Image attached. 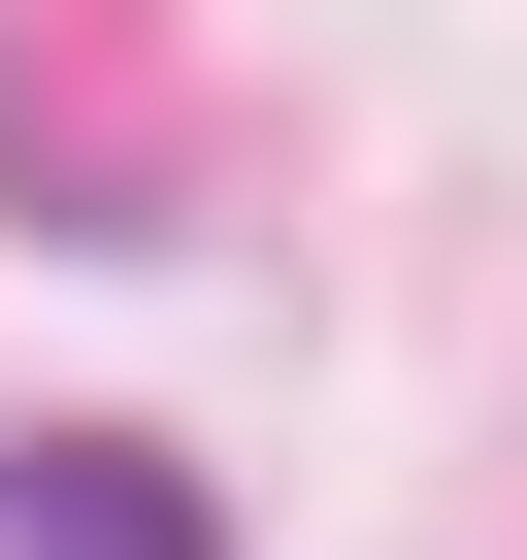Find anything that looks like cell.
Here are the masks:
<instances>
[{"instance_id": "1", "label": "cell", "mask_w": 527, "mask_h": 560, "mask_svg": "<svg viewBox=\"0 0 527 560\" xmlns=\"http://www.w3.org/2000/svg\"><path fill=\"white\" fill-rule=\"evenodd\" d=\"M0 560H231V494L165 429H34V462H0Z\"/></svg>"}]
</instances>
